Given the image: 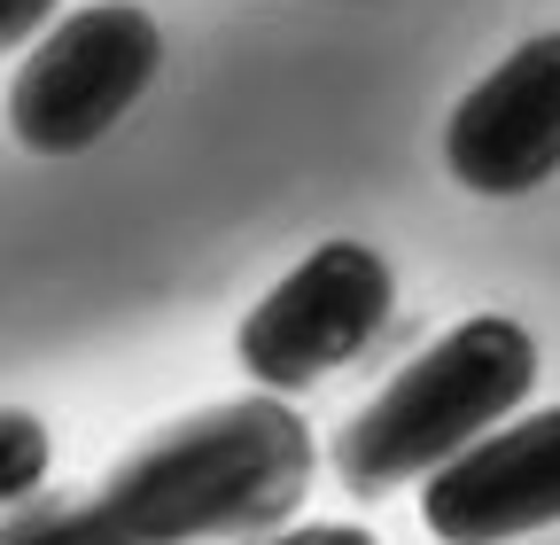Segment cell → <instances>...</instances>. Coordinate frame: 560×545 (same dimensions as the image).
I'll return each mask as SVG.
<instances>
[{"instance_id": "6da1fadb", "label": "cell", "mask_w": 560, "mask_h": 545, "mask_svg": "<svg viewBox=\"0 0 560 545\" xmlns=\"http://www.w3.org/2000/svg\"><path fill=\"white\" fill-rule=\"evenodd\" d=\"M312 429L289 397H234L202 405L149 437L132 460H117L94 491V514L117 530V545H219V537H265L296 514L312 491Z\"/></svg>"}, {"instance_id": "7a4b0ae2", "label": "cell", "mask_w": 560, "mask_h": 545, "mask_svg": "<svg viewBox=\"0 0 560 545\" xmlns=\"http://www.w3.org/2000/svg\"><path fill=\"white\" fill-rule=\"evenodd\" d=\"M537 390V344L529 327L506 312L459 320L444 344H429L405 374L382 382V397L359 421H342L335 437V475L359 499H382L397 484H429L444 460L482 444L499 421L522 414V397Z\"/></svg>"}, {"instance_id": "3957f363", "label": "cell", "mask_w": 560, "mask_h": 545, "mask_svg": "<svg viewBox=\"0 0 560 545\" xmlns=\"http://www.w3.org/2000/svg\"><path fill=\"white\" fill-rule=\"evenodd\" d=\"M164 32L132 0H94L39 32L9 79V132L32 156H86L102 132L156 86Z\"/></svg>"}, {"instance_id": "277c9868", "label": "cell", "mask_w": 560, "mask_h": 545, "mask_svg": "<svg viewBox=\"0 0 560 545\" xmlns=\"http://www.w3.org/2000/svg\"><path fill=\"white\" fill-rule=\"evenodd\" d=\"M389 257L366 242H319L304 265H289L280 281L249 304L242 335H234V359L265 397H296L319 374L350 367L374 335L389 327Z\"/></svg>"}, {"instance_id": "5b68a950", "label": "cell", "mask_w": 560, "mask_h": 545, "mask_svg": "<svg viewBox=\"0 0 560 545\" xmlns=\"http://www.w3.org/2000/svg\"><path fill=\"white\" fill-rule=\"evenodd\" d=\"M444 172L467 195H529L560 172V32L522 39L444 125Z\"/></svg>"}, {"instance_id": "8992f818", "label": "cell", "mask_w": 560, "mask_h": 545, "mask_svg": "<svg viewBox=\"0 0 560 545\" xmlns=\"http://www.w3.org/2000/svg\"><path fill=\"white\" fill-rule=\"evenodd\" d=\"M420 522L436 545H506L560 522V405L490 429L420 484Z\"/></svg>"}, {"instance_id": "52a82bcc", "label": "cell", "mask_w": 560, "mask_h": 545, "mask_svg": "<svg viewBox=\"0 0 560 545\" xmlns=\"http://www.w3.org/2000/svg\"><path fill=\"white\" fill-rule=\"evenodd\" d=\"M55 467V437L39 414H24V405H0V514L9 507H32L39 484Z\"/></svg>"}, {"instance_id": "ba28073f", "label": "cell", "mask_w": 560, "mask_h": 545, "mask_svg": "<svg viewBox=\"0 0 560 545\" xmlns=\"http://www.w3.org/2000/svg\"><path fill=\"white\" fill-rule=\"evenodd\" d=\"M0 545H117L94 499H32L0 514Z\"/></svg>"}, {"instance_id": "9c48e42d", "label": "cell", "mask_w": 560, "mask_h": 545, "mask_svg": "<svg viewBox=\"0 0 560 545\" xmlns=\"http://www.w3.org/2000/svg\"><path fill=\"white\" fill-rule=\"evenodd\" d=\"M257 545H382L374 530H359V522H280V530H265Z\"/></svg>"}, {"instance_id": "30bf717a", "label": "cell", "mask_w": 560, "mask_h": 545, "mask_svg": "<svg viewBox=\"0 0 560 545\" xmlns=\"http://www.w3.org/2000/svg\"><path fill=\"white\" fill-rule=\"evenodd\" d=\"M55 9H62V0H0V55H9V47H32Z\"/></svg>"}]
</instances>
